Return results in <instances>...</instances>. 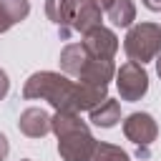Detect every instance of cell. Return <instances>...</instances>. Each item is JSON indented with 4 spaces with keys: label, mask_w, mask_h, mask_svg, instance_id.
Segmentation results:
<instances>
[{
    "label": "cell",
    "mask_w": 161,
    "mask_h": 161,
    "mask_svg": "<svg viewBox=\"0 0 161 161\" xmlns=\"http://www.w3.org/2000/svg\"><path fill=\"white\" fill-rule=\"evenodd\" d=\"M23 98L28 101H48L55 111L78 113V86L65 73L38 70L23 86Z\"/></svg>",
    "instance_id": "6da1fadb"
},
{
    "label": "cell",
    "mask_w": 161,
    "mask_h": 161,
    "mask_svg": "<svg viewBox=\"0 0 161 161\" xmlns=\"http://www.w3.org/2000/svg\"><path fill=\"white\" fill-rule=\"evenodd\" d=\"M123 50L133 63L156 60L161 53V23H133L123 38Z\"/></svg>",
    "instance_id": "7a4b0ae2"
},
{
    "label": "cell",
    "mask_w": 161,
    "mask_h": 161,
    "mask_svg": "<svg viewBox=\"0 0 161 161\" xmlns=\"http://www.w3.org/2000/svg\"><path fill=\"white\" fill-rule=\"evenodd\" d=\"M116 88L121 101H141L148 91V73L141 63L126 60L121 68H116Z\"/></svg>",
    "instance_id": "3957f363"
},
{
    "label": "cell",
    "mask_w": 161,
    "mask_h": 161,
    "mask_svg": "<svg viewBox=\"0 0 161 161\" xmlns=\"http://www.w3.org/2000/svg\"><path fill=\"white\" fill-rule=\"evenodd\" d=\"M96 138L91 136V128H75L63 136H58V153L63 161H91L96 151Z\"/></svg>",
    "instance_id": "277c9868"
},
{
    "label": "cell",
    "mask_w": 161,
    "mask_h": 161,
    "mask_svg": "<svg viewBox=\"0 0 161 161\" xmlns=\"http://www.w3.org/2000/svg\"><path fill=\"white\" fill-rule=\"evenodd\" d=\"M123 136H126L131 143H136L138 148H151V143H153L156 136H158V123H156V118H153L151 113H146V111H133V113H128L126 121H123Z\"/></svg>",
    "instance_id": "5b68a950"
},
{
    "label": "cell",
    "mask_w": 161,
    "mask_h": 161,
    "mask_svg": "<svg viewBox=\"0 0 161 161\" xmlns=\"http://www.w3.org/2000/svg\"><path fill=\"white\" fill-rule=\"evenodd\" d=\"M80 43H83V48L88 50L91 58L113 60V55L118 53V35L111 28H106V25H98V28L88 30Z\"/></svg>",
    "instance_id": "8992f818"
},
{
    "label": "cell",
    "mask_w": 161,
    "mask_h": 161,
    "mask_svg": "<svg viewBox=\"0 0 161 161\" xmlns=\"http://www.w3.org/2000/svg\"><path fill=\"white\" fill-rule=\"evenodd\" d=\"M53 116L45 108H25L18 118V131L28 138H43L50 133Z\"/></svg>",
    "instance_id": "52a82bcc"
},
{
    "label": "cell",
    "mask_w": 161,
    "mask_h": 161,
    "mask_svg": "<svg viewBox=\"0 0 161 161\" xmlns=\"http://www.w3.org/2000/svg\"><path fill=\"white\" fill-rule=\"evenodd\" d=\"M75 3L78 0H45V15L50 23L58 25L60 38L65 40L73 30V15H75Z\"/></svg>",
    "instance_id": "ba28073f"
},
{
    "label": "cell",
    "mask_w": 161,
    "mask_h": 161,
    "mask_svg": "<svg viewBox=\"0 0 161 161\" xmlns=\"http://www.w3.org/2000/svg\"><path fill=\"white\" fill-rule=\"evenodd\" d=\"M88 60H91V55H88V50L83 48V43H68V45L60 50V58H58L60 73H65L68 78H78V75L83 73V68H86Z\"/></svg>",
    "instance_id": "9c48e42d"
},
{
    "label": "cell",
    "mask_w": 161,
    "mask_h": 161,
    "mask_svg": "<svg viewBox=\"0 0 161 161\" xmlns=\"http://www.w3.org/2000/svg\"><path fill=\"white\" fill-rule=\"evenodd\" d=\"M103 25V10L96 5V0H78L75 3V15H73V30L86 35L88 30Z\"/></svg>",
    "instance_id": "30bf717a"
},
{
    "label": "cell",
    "mask_w": 161,
    "mask_h": 161,
    "mask_svg": "<svg viewBox=\"0 0 161 161\" xmlns=\"http://www.w3.org/2000/svg\"><path fill=\"white\" fill-rule=\"evenodd\" d=\"M116 78V65L113 60H101V58H91L83 68V73L78 75V80L86 83H96V86H108Z\"/></svg>",
    "instance_id": "8fae6325"
},
{
    "label": "cell",
    "mask_w": 161,
    "mask_h": 161,
    "mask_svg": "<svg viewBox=\"0 0 161 161\" xmlns=\"http://www.w3.org/2000/svg\"><path fill=\"white\" fill-rule=\"evenodd\" d=\"M30 15L28 0H0V33H8L13 25L23 23Z\"/></svg>",
    "instance_id": "7c38bea8"
},
{
    "label": "cell",
    "mask_w": 161,
    "mask_h": 161,
    "mask_svg": "<svg viewBox=\"0 0 161 161\" xmlns=\"http://www.w3.org/2000/svg\"><path fill=\"white\" fill-rule=\"evenodd\" d=\"M75 86H78V113L93 111L98 103H103L108 98V86H96V83H86V80H75Z\"/></svg>",
    "instance_id": "4fadbf2b"
},
{
    "label": "cell",
    "mask_w": 161,
    "mask_h": 161,
    "mask_svg": "<svg viewBox=\"0 0 161 161\" xmlns=\"http://www.w3.org/2000/svg\"><path fill=\"white\" fill-rule=\"evenodd\" d=\"M91 113V121L96 123V126H101V128H113L118 121H121V103L118 101H113V98H106L103 103H98L93 111H88Z\"/></svg>",
    "instance_id": "5bb4252c"
},
{
    "label": "cell",
    "mask_w": 161,
    "mask_h": 161,
    "mask_svg": "<svg viewBox=\"0 0 161 161\" xmlns=\"http://www.w3.org/2000/svg\"><path fill=\"white\" fill-rule=\"evenodd\" d=\"M106 15L116 28H131L136 20V5H133V0H113V5L106 10Z\"/></svg>",
    "instance_id": "9a60e30c"
},
{
    "label": "cell",
    "mask_w": 161,
    "mask_h": 161,
    "mask_svg": "<svg viewBox=\"0 0 161 161\" xmlns=\"http://www.w3.org/2000/svg\"><path fill=\"white\" fill-rule=\"evenodd\" d=\"M91 161H131V156H128V153H126L121 146H116V143L98 141Z\"/></svg>",
    "instance_id": "2e32d148"
},
{
    "label": "cell",
    "mask_w": 161,
    "mask_h": 161,
    "mask_svg": "<svg viewBox=\"0 0 161 161\" xmlns=\"http://www.w3.org/2000/svg\"><path fill=\"white\" fill-rule=\"evenodd\" d=\"M8 91H10V78H8V73L0 68V101L8 96Z\"/></svg>",
    "instance_id": "e0dca14e"
},
{
    "label": "cell",
    "mask_w": 161,
    "mask_h": 161,
    "mask_svg": "<svg viewBox=\"0 0 161 161\" xmlns=\"http://www.w3.org/2000/svg\"><path fill=\"white\" fill-rule=\"evenodd\" d=\"M8 153H10V143H8V136H5V133H0V161H3Z\"/></svg>",
    "instance_id": "ac0fdd59"
},
{
    "label": "cell",
    "mask_w": 161,
    "mask_h": 161,
    "mask_svg": "<svg viewBox=\"0 0 161 161\" xmlns=\"http://www.w3.org/2000/svg\"><path fill=\"white\" fill-rule=\"evenodd\" d=\"M143 5H146L148 10H153V13L161 10V0H143Z\"/></svg>",
    "instance_id": "d6986e66"
},
{
    "label": "cell",
    "mask_w": 161,
    "mask_h": 161,
    "mask_svg": "<svg viewBox=\"0 0 161 161\" xmlns=\"http://www.w3.org/2000/svg\"><path fill=\"white\" fill-rule=\"evenodd\" d=\"M96 5H98V8L103 10V13H106V10H108V8L113 5V0H96Z\"/></svg>",
    "instance_id": "ffe728a7"
},
{
    "label": "cell",
    "mask_w": 161,
    "mask_h": 161,
    "mask_svg": "<svg viewBox=\"0 0 161 161\" xmlns=\"http://www.w3.org/2000/svg\"><path fill=\"white\" fill-rule=\"evenodd\" d=\"M156 73H158V78H161V53L156 55Z\"/></svg>",
    "instance_id": "44dd1931"
},
{
    "label": "cell",
    "mask_w": 161,
    "mask_h": 161,
    "mask_svg": "<svg viewBox=\"0 0 161 161\" xmlns=\"http://www.w3.org/2000/svg\"><path fill=\"white\" fill-rule=\"evenodd\" d=\"M20 161H33V158H20Z\"/></svg>",
    "instance_id": "7402d4cb"
}]
</instances>
